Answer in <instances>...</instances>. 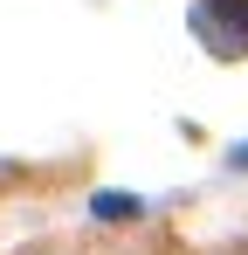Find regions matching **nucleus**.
Masks as SVG:
<instances>
[{
	"mask_svg": "<svg viewBox=\"0 0 248 255\" xmlns=\"http://www.w3.org/2000/svg\"><path fill=\"white\" fill-rule=\"evenodd\" d=\"M186 28L214 62H242L248 55V0H193Z\"/></svg>",
	"mask_w": 248,
	"mask_h": 255,
	"instance_id": "f257e3e1",
	"label": "nucleus"
}]
</instances>
